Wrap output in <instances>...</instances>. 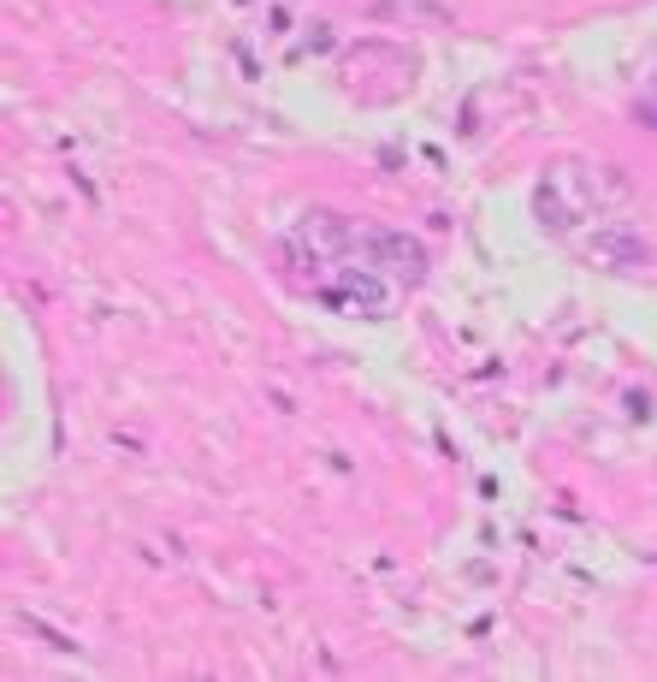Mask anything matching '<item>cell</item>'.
I'll list each match as a JSON object with an SVG mask.
<instances>
[{"mask_svg":"<svg viewBox=\"0 0 657 682\" xmlns=\"http://www.w3.org/2000/svg\"><path fill=\"white\" fill-rule=\"evenodd\" d=\"M587 179H580V167H551L545 172V184H539V196H533V214H539V226H551V231H568L587 214Z\"/></svg>","mask_w":657,"mask_h":682,"instance_id":"obj_1","label":"cell"},{"mask_svg":"<svg viewBox=\"0 0 657 682\" xmlns=\"http://www.w3.org/2000/svg\"><path fill=\"white\" fill-rule=\"evenodd\" d=\"M320 297H326L332 309H356V315H368V321H385V309H391L385 280H379V273H356V268L344 273V285H332V292H320Z\"/></svg>","mask_w":657,"mask_h":682,"instance_id":"obj_2","label":"cell"},{"mask_svg":"<svg viewBox=\"0 0 657 682\" xmlns=\"http://www.w3.org/2000/svg\"><path fill=\"white\" fill-rule=\"evenodd\" d=\"M373 261H379V268H391L408 285L427 280V250H420V238H408V231H379V238H373Z\"/></svg>","mask_w":657,"mask_h":682,"instance_id":"obj_3","label":"cell"},{"mask_svg":"<svg viewBox=\"0 0 657 682\" xmlns=\"http://www.w3.org/2000/svg\"><path fill=\"white\" fill-rule=\"evenodd\" d=\"M587 255L592 261H610V268H646L652 261V243L646 238H634V231H592L587 238Z\"/></svg>","mask_w":657,"mask_h":682,"instance_id":"obj_4","label":"cell"},{"mask_svg":"<svg viewBox=\"0 0 657 682\" xmlns=\"http://www.w3.org/2000/svg\"><path fill=\"white\" fill-rule=\"evenodd\" d=\"M297 243L309 255H332V250H344L349 243V231L338 214H326V208H314V214H302V226H297Z\"/></svg>","mask_w":657,"mask_h":682,"instance_id":"obj_5","label":"cell"},{"mask_svg":"<svg viewBox=\"0 0 657 682\" xmlns=\"http://www.w3.org/2000/svg\"><path fill=\"white\" fill-rule=\"evenodd\" d=\"M627 416H634V422H646V416H652V398H646V391H627Z\"/></svg>","mask_w":657,"mask_h":682,"instance_id":"obj_6","label":"cell"},{"mask_svg":"<svg viewBox=\"0 0 657 682\" xmlns=\"http://www.w3.org/2000/svg\"><path fill=\"white\" fill-rule=\"evenodd\" d=\"M309 48H314V54H326V48H332V31H326V24H314V36H309Z\"/></svg>","mask_w":657,"mask_h":682,"instance_id":"obj_7","label":"cell"}]
</instances>
